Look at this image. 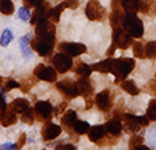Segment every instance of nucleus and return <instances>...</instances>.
Wrapping results in <instances>:
<instances>
[{"label": "nucleus", "instance_id": "f257e3e1", "mask_svg": "<svg viewBox=\"0 0 156 150\" xmlns=\"http://www.w3.org/2000/svg\"><path fill=\"white\" fill-rule=\"evenodd\" d=\"M136 62L132 58H118L114 59L111 73L115 76V84H119L122 80H125L130 74V72L134 69Z\"/></svg>", "mask_w": 156, "mask_h": 150}, {"label": "nucleus", "instance_id": "f03ea898", "mask_svg": "<svg viewBox=\"0 0 156 150\" xmlns=\"http://www.w3.org/2000/svg\"><path fill=\"white\" fill-rule=\"evenodd\" d=\"M122 28L134 39H140L144 35L143 21L137 18L136 14H125L123 21H122Z\"/></svg>", "mask_w": 156, "mask_h": 150}, {"label": "nucleus", "instance_id": "7ed1b4c3", "mask_svg": "<svg viewBox=\"0 0 156 150\" xmlns=\"http://www.w3.org/2000/svg\"><path fill=\"white\" fill-rule=\"evenodd\" d=\"M125 118V129L127 132H138L141 127H147L149 124V118L147 116H134V114H123Z\"/></svg>", "mask_w": 156, "mask_h": 150}, {"label": "nucleus", "instance_id": "20e7f679", "mask_svg": "<svg viewBox=\"0 0 156 150\" xmlns=\"http://www.w3.org/2000/svg\"><path fill=\"white\" fill-rule=\"evenodd\" d=\"M133 43V37L123 29L122 26H116L114 28L112 32V44H115L116 48L121 50H126L132 46Z\"/></svg>", "mask_w": 156, "mask_h": 150}, {"label": "nucleus", "instance_id": "39448f33", "mask_svg": "<svg viewBox=\"0 0 156 150\" xmlns=\"http://www.w3.org/2000/svg\"><path fill=\"white\" fill-rule=\"evenodd\" d=\"M34 26H36V36H37V37L55 40V33H56V30H55L54 22L48 21V19H41Z\"/></svg>", "mask_w": 156, "mask_h": 150}, {"label": "nucleus", "instance_id": "423d86ee", "mask_svg": "<svg viewBox=\"0 0 156 150\" xmlns=\"http://www.w3.org/2000/svg\"><path fill=\"white\" fill-rule=\"evenodd\" d=\"M54 114V106L51 105V102L48 101H38L34 106V116L38 121L45 123L52 118Z\"/></svg>", "mask_w": 156, "mask_h": 150}, {"label": "nucleus", "instance_id": "0eeeda50", "mask_svg": "<svg viewBox=\"0 0 156 150\" xmlns=\"http://www.w3.org/2000/svg\"><path fill=\"white\" fill-rule=\"evenodd\" d=\"M85 14L90 21H103L105 17V8L97 0H89L85 8Z\"/></svg>", "mask_w": 156, "mask_h": 150}, {"label": "nucleus", "instance_id": "6e6552de", "mask_svg": "<svg viewBox=\"0 0 156 150\" xmlns=\"http://www.w3.org/2000/svg\"><path fill=\"white\" fill-rule=\"evenodd\" d=\"M56 88L66 99H74L80 95L77 90V83L73 79H65L62 81H59L56 84Z\"/></svg>", "mask_w": 156, "mask_h": 150}, {"label": "nucleus", "instance_id": "1a4fd4ad", "mask_svg": "<svg viewBox=\"0 0 156 150\" xmlns=\"http://www.w3.org/2000/svg\"><path fill=\"white\" fill-rule=\"evenodd\" d=\"M55 40H49V39H40L37 37L34 41H32L30 47L33 51H36L41 57H47L48 54H51L52 48H54Z\"/></svg>", "mask_w": 156, "mask_h": 150}, {"label": "nucleus", "instance_id": "9d476101", "mask_svg": "<svg viewBox=\"0 0 156 150\" xmlns=\"http://www.w3.org/2000/svg\"><path fill=\"white\" fill-rule=\"evenodd\" d=\"M52 62H54L56 72H59V73H66V72H69L73 68V59H71L70 55L65 54V52L56 54L54 57V59H52Z\"/></svg>", "mask_w": 156, "mask_h": 150}, {"label": "nucleus", "instance_id": "9b49d317", "mask_svg": "<svg viewBox=\"0 0 156 150\" xmlns=\"http://www.w3.org/2000/svg\"><path fill=\"white\" fill-rule=\"evenodd\" d=\"M34 77L40 80H44V81L48 83H55L58 79V73L54 68L51 66H45V65H37L34 69Z\"/></svg>", "mask_w": 156, "mask_h": 150}, {"label": "nucleus", "instance_id": "f8f14e48", "mask_svg": "<svg viewBox=\"0 0 156 150\" xmlns=\"http://www.w3.org/2000/svg\"><path fill=\"white\" fill-rule=\"evenodd\" d=\"M60 52H65V54L73 57H78L81 54H85L86 52V46L81 43H60L58 46Z\"/></svg>", "mask_w": 156, "mask_h": 150}, {"label": "nucleus", "instance_id": "ddd939ff", "mask_svg": "<svg viewBox=\"0 0 156 150\" xmlns=\"http://www.w3.org/2000/svg\"><path fill=\"white\" fill-rule=\"evenodd\" d=\"M51 6H49V3L44 2L41 6H38V7H36V10L33 11V14H30V24L32 25H36L38 21H41V19H48L49 18V11H51Z\"/></svg>", "mask_w": 156, "mask_h": 150}, {"label": "nucleus", "instance_id": "4468645a", "mask_svg": "<svg viewBox=\"0 0 156 150\" xmlns=\"http://www.w3.org/2000/svg\"><path fill=\"white\" fill-rule=\"evenodd\" d=\"M94 103L101 112H108L112 107V99H111V92L108 90H104L99 92L94 98Z\"/></svg>", "mask_w": 156, "mask_h": 150}, {"label": "nucleus", "instance_id": "2eb2a0df", "mask_svg": "<svg viewBox=\"0 0 156 150\" xmlns=\"http://www.w3.org/2000/svg\"><path fill=\"white\" fill-rule=\"evenodd\" d=\"M62 132V127L58 126V124H52V123H47L44 126L43 131H41V137L44 141H52L56 139L58 137Z\"/></svg>", "mask_w": 156, "mask_h": 150}, {"label": "nucleus", "instance_id": "dca6fc26", "mask_svg": "<svg viewBox=\"0 0 156 150\" xmlns=\"http://www.w3.org/2000/svg\"><path fill=\"white\" fill-rule=\"evenodd\" d=\"M77 90L78 94L83 98H92V94H93V85L92 83L88 80V77H81L77 81Z\"/></svg>", "mask_w": 156, "mask_h": 150}, {"label": "nucleus", "instance_id": "f3484780", "mask_svg": "<svg viewBox=\"0 0 156 150\" xmlns=\"http://www.w3.org/2000/svg\"><path fill=\"white\" fill-rule=\"evenodd\" d=\"M77 120V113L74 110H67L65 114L60 118V123H62V128H65L69 134H71L73 131V126Z\"/></svg>", "mask_w": 156, "mask_h": 150}, {"label": "nucleus", "instance_id": "a211bd4d", "mask_svg": "<svg viewBox=\"0 0 156 150\" xmlns=\"http://www.w3.org/2000/svg\"><path fill=\"white\" fill-rule=\"evenodd\" d=\"M29 106H30V103H29V101H27V99L18 98V99L12 101L10 105H8V109L12 110V112L16 113V114H19V113L25 112V110H26Z\"/></svg>", "mask_w": 156, "mask_h": 150}, {"label": "nucleus", "instance_id": "6ab92c4d", "mask_svg": "<svg viewBox=\"0 0 156 150\" xmlns=\"http://www.w3.org/2000/svg\"><path fill=\"white\" fill-rule=\"evenodd\" d=\"M0 123H2V126H4V127L15 124L16 123V113H14L12 110H10L7 107L5 110L0 112Z\"/></svg>", "mask_w": 156, "mask_h": 150}, {"label": "nucleus", "instance_id": "aec40b11", "mask_svg": "<svg viewBox=\"0 0 156 150\" xmlns=\"http://www.w3.org/2000/svg\"><path fill=\"white\" fill-rule=\"evenodd\" d=\"M105 131L108 132V134L111 135H115V137H119L122 132V123L119 121V118H112V120H110L107 124H105Z\"/></svg>", "mask_w": 156, "mask_h": 150}, {"label": "nucleus", "instance_id": "412c9836", "mask_svg": "<svg viewBox=\"0 0 156 150\" xmlns=\"http://www.w3.org/2000/svg\"><path fill=\"white\" fill-rule=\"evenodd\" d=\"M88 134H89V139H90V142L96 143L97 141H100L105 135V127L104 126H93V127L89 128Z\"/></svg>", "mask_w": 156, "mask_h": 150}, {"label": "nucleus", "instance_id": "4be33fe9", "mask_svg": "<svg viewBox=\"0 0 156 150\" xmlns=\"http://www.w3.org/2000/svg\"><path fill=\"white\" fill-rule=\"evenodd\" d=\"M121 6L125 14H136L140 10V0H122Z\"/></svg>", "mask_w": 156, "mask_h": 150}, {"label": "nucleus", "instance_id": "5701e85b", "mask_svg": "<svg viewBox=\"0 0 156 150\" xmlns=\"http://www.w3.org/2000/svg\"><path fill=\"white\" fill-rule=\"evenodd\" d=\"M112 63H114V59L108 58V59H104V61H101V62L94 63V65L90 66V68H92V70L100 72V73H111V69H112Z\"/></svg>", "mask_w": 156, "mask_h": 150}, {"label": "nucleus", "instance_id": "b1692460", "mask_svg": "<svg viewBox=\"0 0 156 150\" xmlns=\"http://www.w3.org/2000/svg\"><path fill=\"white\" fill-rule=\"evenodd\" d=\"M121 87L123 91H126L127 94H130V95H133V96H137L138 94H140V88L137 87V84H136L133 80H122Z\"/></svg>", "mask_w": 156, "mask_h": 150}, {"label": "nucleus", "instance_id": "393cba45", "mask_svg": "<svg viewBox=\"0 0 156 150\" xmlns=\"http://www.w3.org/2000/svg\"><path fill=\"white\" fill-rule=\"evenodd\" d=\"M19 47L22 50V55L25 58H32L33 57V50L29 46V36H22L19 39Z\"/></svg>", "mask_w": 156, "mask_h": 150}, {"label": "nucleus", "instance_id": "a878e982", "mask_svg": "<svg viewBox=\"0 0 156 150\" xmlns=\"http://www.w3.org/2000/svg\"><path fill=\"white\" fill-rule=\"evenodd\" d=\"M65 8H66V4H65V3H60V4H58L56 7L51 8V11H49V18H51V22H54V24L59 22L60 14L63 13V10H65Z\"/></svg>", "mask_w": 156, "mask_h": 150}, {"label": "nucleus", "instance_id": "bb28decb", "mask_svg": "<svg viewBox=\"0 0 156 150\" xmlns=\"http://www.w3.org/2000/svg\"><path fill=\"white\" fill-rule=\"evenodd\" d=\"M36 120V116H34V109L32 107H27L25 112H22V116H21V121L27 126H32Z\"/></svg>", "mask_w": 156, "mask_h": 150}, {"label": "nucleus", "instance_id": "cd10ccee", "mask_svg": "<svg viewBox=\"0 0 156 150\" xmlns=\"http://www.w3.org/2000/svg\"><path fill=\"white\" fill-rule=\"evenodd\" d=\"M89 128H90V126H89V123H86V121L76 120V123H74V126H73V131L76 132V134H78V135L88 134Z\"/></svg>", "mask_w": 156, "mask_h": 150}, {"label": "nucleus", "instance_id": "c85d7f7f", "mask_svg": "<svg viewBox=\"0 0 156 150\" xmlns=\"http://www.w3.org/2000/svg\"><path fill=\"white\" fill-rule=\"evenodd\" d=\"M74 72H76L78 76H81V77H89L90 76V73H92V68L90 66H88L86 63L80 62V63H77Z\"/></svg>", "mask_w": 156, "mask_h": 150}, {"label": "nucleus", "instance_id": "c756f323", "mask_svg": "<svg viewBox=\"0 0 156 150\" xmlns=\"http://www.w3.org/2000/svg\"><path fill=\"white\" fill-rule=\"evenodd\" d=\"M0 13L4 15H11L14 13V3L11 0H0Z\"/></svg>", "mask_w": 156, "mask_h": 150}, {"label": "nucleus", "instance_id": "7c9ffc66", "mask_svg": "<svg viewBox=\"0 0 156 150\" xmlns=\"http://www.w3.org/2000/svg\"><path fill=\"white\" fill-rule=\"evenodd\" d=\"M133 54H134L136 58H140V59L145 58V47L143 46L141 41H136L133 44Z\"/></svg>", "mask_w": 156, "mask_h": 150}, {"label": "nucleus", "instance_id": "2f4dec72", "mask_svg": "<svg viewBox=\"0 0 156 150\" xmlns=\"http://www.w3.org/2000/svg\"><path fill=\"white\" fill-rule=\"evenodd\" d=\"M145 57L155 59L156 58V41H148L145 44Z\"/></svg>", "mask_w": 156, "mask_h": 150}, {"label": "nucleus", "instance_id": "473e14b6", "mask_svg": "<svg viewBox=\"0 0 156 150\" xmlns=\"http://www.w3.org/2000/svg\"><path fill=\"white\" fill-rule=\"evenodd\" d=\"M147 117L152 121H156V99H152L147 109Z\"/></svg>", "mask_w": 156, "mask_h": 150}, {"label": "nucleus", "instance_id": "72a5a7b5", "mask_svg": "<svg viewBox=\"0 0 156 150\" xmlns=\"http://www.w3.org/2000/svg\"><path fill=\"white\" fill-rule=\"evenodd\" d=\"M12 37H14L12 32H11L10 29H5L2 35V39H0V44H2L3 47H7L8 44H10V41L12 40Z\"/></svg>", "mask_w": 156, "mask_h": 150}, {"label": "nucleus", "instance_id": "f704fd0d", "mask_svg": "<svg viewBox=\"0 0 156 150\" xmlns=\"http://www.w3.org/2000/svg\"><path fill=\"white\" fill-rule=\"evenodd\" d=\"M144 142V138L143 137H138V135H133L129 141V148L130 149H137L140 145H143Z\"/></svg>", "mask_w": 156, "mask_h": 150}, {"label": "nucleus", "instance_id": "c9c22d12", "mask_svg": "<svg viewBox=\"0 0 156 150\" xmlns=\"http://www.w3.org/2000/svg\"><path fill=\"white\" fill-rule=\"evenodd\" d=\"M18 17H19V18H21L23 22H27V21L30 19V11H29V8L25 7V6H23V7H21V8L18 10Z\"/></svg>", "mask_w": 156, "mask_h": 150}, {"label": "nucleus", "instance_id": "e433bc0d", "mask_svg": "<svg viewBox=\"0 0 156 150\" xmlns=\"http://www.w3.org/2000/svg\"><path fill=\"white\" fill-rule=\"evenodd\" d=\"M45 2V0H23V6L25 7H27V8H30V7H38V6H41L43 3Z\"/></svg>", "mask_w": 156, "mask_h": 150}, {"label": "nucleus", "instance_id": "4c0bfd02", "mask_svg": "<svg viewBox=\"0 0 156 150\" xmlns=\"http://www.w3.org/2000/svg\"><path fill=\"white\" fill-rule=\"evenodd\" d=\"M19 87V83H16L15 80H7V83H5V85H4V88H3V91H10V90H12V88H18Z\"/></svg>", "mask_w": 156, "mask_h": 150}, {"label": "nucleus", "instance_id": "58836bf2", "mask_svg": "<svg viewBox=\"0 0 156 150\" xmlns=\"http://www.w3.org/2000/svg\"><path fill=\"white\" fill-rule=\"evenodd\" d=\"M65 4H66V7L71 8V10H76L78 7V4H80V2L78 0H65Z\"/></svg>", "mask_w": 156, "mask_h": 150}, {"label": "nucleus", "instance_id": "ea45409f", "mask_svg": "<svg viewBox=\"0 0 156 150\" xmlns=\"http://www.w3.org/2000/svg\"><path fill=\"white\" fill-rule=\"evenodd\" d=\"M25 142H26V134H21V135H19L18 143H16V149H21L22 146L25 145Z\"/></svg>", "mask_w": 156, "mask_h": 150}, {"label": "nucleus", "instance_id": "a19ab883", "mask_svg": "<svg viewBox=\"0 0 156 150\" xmlns=\"http://www.w3.org/2000/svg\"><path fill=\"white\" fill-rule=\"evenodd\" d=\"M7 103H5V99H4V95H3V92H0V112H3V110L7 109Z\"/></svg>", "mask_w": 156, "mask_h": 150}, {"label": "nucleus", "instance_id": "79ce46f5", "mask_svg": "<svg viewBox=\"0 0 156 150\" xmlns=\"http://www.w3.org/2000/svg\"><path fill=\"white\" fill-rule=\"evenodd\" d=\"M58 150H63V149H69V150H76V146L74 145H59L56 146Z\"/></svg>", "mask_w": 156, "mask_h": 150}, {"label": "nucleus", "instance_id": "37998d69", "mask_svg": "<svg viewBox=\"0 0 156 150\" xmlns=\"http://www.w3.org/2000/svg\"><path fill=\"white\" fill-rule=\"evenodd\" d=\"M66 106H67V105H66V102H63V103H60V105H59V107H58V110H56V114H60V113H63V112H65Z\"/></svg>", "mask_w": 156, "mask_h": 150}, {"label": "nucleus", "instance_id": "c03bdc74", "mask_svg": "<svg viewBox=\"0 0 156 150\" xmlns=\"http://www.w3.org/2000/svg\"><path fill=\"white\" fill-rule=\"evenodd\" d=\"M0 149H16V145H12V143H3L0 146Z\"/></svg>", "mask_w": 156, "mask_h": 150}, {"label": "nucleus", "instance_id": "a18cd8bd", "mask_svg": "<svg viewBox=\"0 0 156 150\" xmlns=\"http://www.w3.org/2000/svg\"><path fill=\"white\" fill-rule=\"evenodd\" d=\"M115 48H116V47H115V44H112V46H111L110 48H108V51H107V55H108V57H111V55L114 54V51H115Z\"/></svg>", "mask_w": 156, "mask_h": 150}, {"label": "nucleus", "instance_id": "49530a36", "mask_svg": "<svg viewBox=\"0 0 156 150\" xmlns=\"http://www.w3.org/2000/svg\"><path fill=\"white\" fill-rule=\"evenodd\" d=\"M149 87H151V92L155 95V94H156V84L154 81H151V83H149Z\"/></svg>", "mask_w": 156, "mask_h": 150}, {"label": "nucleus", "instance_id": "de8ad7c7", "mask_svg": "<svg viewBox=\"0 0 156 150\" xmlns=\"http://www.w3.org/2000/svg\"><path fill=\"white\" fill-rule=\"evenodd\" d=\"M0 84H2V77H0Z\"/></svg>", "mask_w": 156, "mask_h": 150}, {"label": "nucleus", "instance_id": "09e8293b", "mask_svg": "<svg viewBox=\"0 0 156 150\" xmlns=\"http://www.w3.org/2000/svg\"><path fill=\"white\" fill-rule=\"evenodd\" d=\"M119 2H122V0H119Z\"/></svg>", "mask_w": 156, "mask_h": 150}]
</instances>
